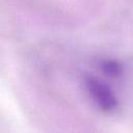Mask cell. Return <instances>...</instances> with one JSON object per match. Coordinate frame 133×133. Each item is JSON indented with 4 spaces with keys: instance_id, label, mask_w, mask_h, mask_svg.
I'll list each match as a JSON object with an SVG mask.
<instances>
[{
    "instance_id": "2",
    "label": "cell",
    "mask_w": 133,
    "mask_h": 133,
    "mask_svg": "<svg viewBox=\"0 0 133 133\" xmlns=\"http://www.w3.org/2000/svg\"><path fill=\"white\" fill-rule=\"evenodd\" d=\"M102 71L110 77H117L122 74V65L118 61L113 59H105L101 62Z\"/></svg>"
},
{
    "instance_id": "1",
    "label": "cell",
    "mask_w": 133,
    "mask_h": 133,
    "mask_svg": "<svg viewBox=\"0 0 133 133\" xmlns=\"http://www.w3.org/2000/svg\"><path fill=\"white\" fill-rule=\"evenodd\" d=\"M85 85L90 98L101 110L105 112L115 110L117 107V99L108 85L94 77H87Z\"/></svg>"
}]
</instances>
